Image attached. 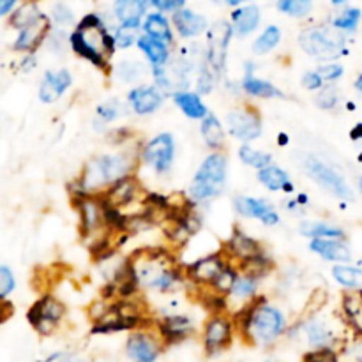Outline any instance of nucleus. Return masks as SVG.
<instances>
[{"label":"nucleus","mask_w":362,"mask_h":362,"mask_svg":"<svg viewBox=\"0 0 362 362\" xmlns=\"http://www.w3.org/2000/svg\"><path fill=\"white\" fill-rule=\"evenodd\" d=\"M228 265L225 264V260L221 258V255H211V257H205L202 260L194 262L193 265L187 267V274L198 285H212L216 279L219 278L225 269Z\"/></svg>","instance_id":"13"},{"label":"nucleus","mask_w":362,"mask_h":362,"mask_svg":"<svg viewBox=\"0 0 362 362\" xmlns=\"http://www.w3.org/2000/svg\"><path fill=\"white\" fill-rule=\"evenodd\" d=\"M345 0H332V4H336V6H339V4H343Z\"/></svg>","instance_id":"60"},{"label":"nucleus","mask_w":362,"mask_h":362,"mask_svg":"<svg viewBox=\"0 0 362 362\" xmlns=\"http://www.w3.org/2000/svg\"><path fill=\"white\" fill-rule=\"evenodd\" d=\"M235 209L239 214L246 216V218L260 219V221H264V225L267 226H274L279 223L278 212L274 211L272 204H269L267 200L250 197H237Z\"/></svg>","instance_id":"11"},{"label":"nucleus","mask_w":362,"mask_h":362,"mask_svg":"<svg viewBox=\"0 0 362 362\" xmlns=\"http://www.w3.org/2000/svg\"><path fill=\"white\" fill-rule=\"evenodd\" d=\"M237 327L243 331L244 336L251 338L257 343H272L285 331V317L279 310L271 306H253L244 308L237 315Z\"/></svg>","instance_id":"2"},{"label":"nucleus","mask_w":362,"mask_h":362,"mask_svg":"<svg viewBox=\"0 0 362 362\" xmlns=\"http://www.w3.org/2000/svg\"><path fill=\"white\" fill-rule=\"evenodd\" d=\"M193 324L186 317H170L161 324V332L168 341H180L189 334Z\"/></svg>","instance_id":"32"},{"label":"nucleus","mask_w":362,"mask_h":362,"mask_svg":"<svg viewBox=\"0 0 362 362\" xmlns=\"http://www.w3.org/2000/svg\"><path fill=\"white\" fill-rule=\"evenodd\" d=\"M299 45L308 55L320 60H332L341 55L345 39L341 34L331 30V28L317 27L306 28L299 35Z\"/></svg>","instance_id":"5"},{"label":"nucleus","mask_w":362,"mask_h":362,"mask_svg":"<svg viewBox=\"0 0 362 362\" xmlns=\"http://www.w3.org/2000/svg\"><path fill=\"white\" fill-rule=\"evenodd\" d=\"M138 285L147 288H170L179 281V271L173 257L165 250H140L129 258Z\"/></svg>","instance_id":"1"},{"label":"nucleus","mask_w":362,"mask_h":362,"mask_svg":"<svg viewBox=\"0 0 362 362\" xmlns=\"http://www.w3.org/2000/svg\"><path fill=\"white\" fill-rule=\"evenodd\" d=\"M202 136H204L205 144L211 148H221L225 145V129H223L221 122L216 115L209 113L204 120H202Z\"/></svg>","instance_id":"28"},{"label":"nucleus","mask_w":362,"mask_h":362,"mask_svg":"<svg viewBox=\"0 0 362 362\" xmlns=\"http://www.w3.org/2000/svg\"><path fill=\"white\" fill-rule=\"evenodd\" d=\"M237 274H235V271H233V269H230V267H226L225 271L221 272V274H219V278L216 279L214 283H212V288L216 290V292H219V293H223V296H226V293H232L233 292V286H235V283H237Z\"/></svg>","instance_id":"40"},{"label":"nucleus","mask_w":362,"mask_h":362,"mask_svg":"<svg viewBox=\"0 0 362 362\" xmlns=\"http://www.w3.org/2000/svg\"><path fill=\"white\" fill-rule=\"evenodd\" d=\"M30 67H34V57H27L23 62V71H30Z\"/></svg>","instance_id":"56"},{"label":"nucleus","mask_w":362,"mask_h":362,"mask_svg":"<svg viewBox=\"0 0 362 362\" xmlns=\"http://www.w3.org/2000/svg\"><path fill=\"white\" fill-rule=\"evenodd\" d=\"M338 90L334 87H325L322 88L320 94L317 95V105L320 106L322 110H332L336 105H338Z\"/></svg>","instance_id":"44"},{"label":"nucleus","mask_w":362,"mask_h":362,"mask_svg":"<svg viewBox=\"0 0 362 362\" xmlns=\"http://www.w3.org/2000/svg\"><path fill=\"white\" fill-rule=\"evenodd\" d=\"M66 315V308L53 296H42L34 306L28 310L27 318L32 327L42 336L52 334L62 317Z\"/></svg>","instance_id":"7"},{"label":"nucleus","mask_w":362,"mask_h":362,"mask_svg":"<svg viewBox=\"0 0 362 362\" xmlns=\"http://www.w3.org/2000/svg\"><path fill=\"white\" fill-rule=\"evenodd\" d=\"M144 30L145 35H148V37L152 39H158V41L165 42V45L172 42V28H170L168 20H166L163 14H151V16L145 20Z\"/></svg>","instance_id":"30"},{"label":"nucleus","mask_w":362,"mask_h":362,"mask_svg":"<svg viewBox=\"0 0 362 362\" xmlns=\"http://www.w3.org/2000/svg\"><path fill=\"white\" fill-rule=\"evenodd\" d=\"M228 131L240 141H251L262 134L260 117L250 110H233L226 117Z\"/></svg>","instance_id":"10"},{"label":"nucleus","mask_w":362,"mask_h":362,"mask_svg":"<svg viewBox=\"0 0 362 362\" xmlns=\"http://www.w3.org/2000/svg\"><path fill=\"white\" fill-rule=\"evenodd\" d=\"M136 42H138V48L147 55V59L154 64V67L163 66V64L168 62L170 53L165 42L148 37V35H141V37L136 39Z\"/></svg>","instance_id":"27"},{"label":"nucleus","mask_w":362,"mask_h":362,"mask_svg":"<svg viewBox=\"0 0 362 362\" xmlns=\"http://www.w3.org/2000/svg\"><path fill=\"white\" fill-rule=\"evenodd\" d=\"M144 11L145 0H117L115 2V14L120 20V23H122V27H140Z\"/></svg>","instance_id":"23"},{"label":"nucleus","mask_w":362,"mask_h":362,"mask_svg":"<svg viewBox=\"0 0 362 362\" xmlns=\"http://www.w3.org/2000/svg\"><path fill=\"white\" fill-rule=\"evenodd\" d=\"M308 338H310V343L315 346H324L327 345L329 341V332L325 331L324 325L320 322H310V325L306 327Z\"/></svg>","instance_id":"43"},{"label":"nucleus","mask_w":362,"mask_h":362,"mask_svg":"<svg viewBox=\"0 0 362 362\" xmlns=\"http://www.w3.org/2000/svg\"><path fill=\"white\" fill-rule=\"evenodd\" d=\"M175 105L179 106L184 112V115H187L189 119H202L209 115L207 106L204 105V101L200 99V95L193 94V92H177L175 94Z\"/></svg>","instance_id":"25"},{"label":"nucleus","mask_w":362,"mask_h":362,"mask_svg":"<svg viewBox=\"0 0 362 362\" xmlns=\"http://www.w3.org/2000/svg\"><path fill=\"white\" fill-rule=\"evenodd\" d=\"M304 362H338V357L331 349H320L304 356Z\"/></svg>","instance_id":"47"},{"label":"nucleus","mask_w":362,"mask_h":362,"mask_svg":"<svg viewBox=\"0 0 362 362\" xmlns=\"http://www.w3.org/2000/svg\"><path fill=\"white\" fill-rule=\"evenodd\" d=\"M350 134H352L354 140H361V138H362V124H357L356 129H354Z\"/></svg>","instance_id":"55"},{"label":"nucleus","mask_w":362,"mask_h":362,"mask_svg":"<svg viewBox=\"0 0 362 362\" xmlns=\"http://www.w3.org/2000/svg\"><path fill=\"white\" fill-rule=\"evenodd\" d=\"M311 251L318 255V257L325 258L331 262H349L352 258L350 247L346 246L343 240H332V239H315L310 244Z\"/></svg>","instance_id":"21"},{"label":"nucleus","mask_w":362,"mask_h":362,"mask_svg":"<svg viewBox=\"0 0 362 362\" xmlns=\"http://www.w3.org/2000/svg\"><path fill=\"white\" fill-rule=\"evenodd\" d=\"M53 18H55L57 23L60 25H69L73 21V13H71L69 7H66L64 4L53 7Z\"/></svg>","instance_id":"50"},{"label":"nucleus","mask_w":362,"mask_h":362,"mask_svg":"<svg viewBox=\"0 0 362 362\" xmlns=\"http://www.w3.org/2000/svg\"><path fill=\"white\" fill-rule=\"evenodd\" d=\"M230 37H232V27L226 21H218L209 30L207 57H205L204 64L218 74H221L225 69Z\"/></svg>","instance_id":"8"},{"label":"nucleus","mask_w":362,"mask_h":362,"mask_svg":"<svg viewBox=\"0 0 362 362\" xmlns=\"http://www.w3.org/2000/svg\"><path fill=\"white\" fill-rule=\"evenodd\" d=\"M243 87L244 90H246L250 95H253V98L267 99V98H279V95H281V92H279L274 85L253 76V71H251L250 64H247V73L243 81Z\"/></svg>","instance_id":"26"},{"label":"nucleus","mask_w":362,"mask_h":362,"mask_svg":"<svg viewBox=\"0 0 362 362\" xmlns=\"http://www.w3.org/2000/svg\"><path fill=\"white\" fill-rule=\"evenodd\" d=\"M361 20V11L359 9H346L345 13L339 14L334 20V27L338 30H356L357 25Z\"/></svg>","instance_id":"42"},{"label":"nucleus","mask_w":362,"mask_h":362,"mask_svg":"<svg viewBox=\"0 0 362 362\" xmlns=\"http://www.w3.org/2000/svg\"><path fill=\"white\" fill-rule=\"evenodd\" d=\"M258 286V278H253V276H243V278L237 279L235 286H233L232 296L237 297V299H247V297L255 296Z\"/></svg>","instance_id":"39"},{"label":"nucleus","mask_w":362,"mask_h":362,"mask_svg":"<svg viewBox=\"0 0 362 362\" xmlns=\"http://www.w3.org/2000/svg\"><path fill=\"white\" fill-rule=\"evenodd\" d=\"M42 16V13H39V9L35 6H23L21 9H18L13 16V25L16 28H23L27 25L34 23L35 20Z\"/></svg>","instance_id":"38"},{"label":"nucleus","mask_w":362,"mask_h":362,"mask_svg":"<svg viewBox=\"0 0 362 362\" xmlns=\"http://www.w3.org/2000/svg\"><path fill=\"white\" fill-rule=\"evenodd\" d=\"M4 317H2V322L7 320V317H9V310H11V304L9 303H4Z\"/></svg>","instance_id":"57"},{"label":"nucleus","mask_w":362,"mask_h":362,"mask_svg":"<svg viewBox=\"0 0 362 362\" xmlns=\"http://www.w3.org/2000/svg\"><path fill=\"white\" fill-rule=\"evenodd\" d=\"M278 9L283 13L290 14V16H306L311 9V2L306 0H279Z\"/></svg>","instance_id":"41"},{"label":"nucleus","mask_w":362,"mask_h":362,"mask_svg":"<svg viewBox=\"0 0 362 362\" xmlns=\"http://www.w3.org/2000/svg\"><path fill=\"white\" fill-rule=\"evenodd\" d=\"M145 2L152 4L154 7L161 11H173V9H179V7L184 6L186 0H145Z\"/></svg>","instance_id":"52"},{"label":"nucleus","mask_w":362,"mask_h":362,"mask_svg":"<svg viewBox=\"0 0 362 362\" xmlns=\"http://www.w3.org/2000/svg\"><path fill=\"white\" fill-rule=\"evenodd\" d=\"M173 152H175V145H173L172 134H159V136L152 138L147 145H145L144 161L154 166L156 172L165 173L168 172L170 166L173 163Z\"/></svg>","instance_id":"9"},{"label":"nucleus","mask_w":362,"mask_h":362,"mask_svg":"<svg viewBox=\"0 0 362 362\" xmlns=\"http://www.w3.org/2000/svg\"><path fill=\"white\" fill-rule=\"evenodd\" d=\"M239 158L243 159L246 165L253 166V168H258V170H264V168H267V166L272 165L271 154L258 152V151H255V148L247 147V145H244V147L239 148Z\"/></svg>","instance_id":"36"},{"label":"nucleus","mask_w":362,"mask_h":362,"mask_svg":"<svg viewBox=\"0 0 362 362\" xmlns=\"http://www.w3.org/2000/svg\"><path fill=\"white\" fill-rule=\"evenodd\" d=\"M332 276L339 285L346 286V288L362 290V269L349 267V265H336L332 269Z\"/></svg>","instance_id":"34"},{"label":"nucleus","mask_w":362,"mask_h":362,"mask_svg":"<svg viewBox=\"0 0 362 362\" xmlns=\"http://www.w3.org/2000/svg\"><path fill=\"white\" fill-rule=\"evenodd\" d=\"M304 170L322 189L331 193L332 197L343 198V200H352V189L349 187L346 180L343 179V175H339L334 168L325 165L322 159L315 158V156H308L304 159Z\"/></svg>","instance_id":"6"},{"label":"nucleus","mask_w":362,"mask_h":362,"mask_svg":"<svg viewBox=\"0 0 362 362\" xmlns=\"http://www.w3.org/2000/svg\"><path fill=\"white\" fill-rule=\"evenodd\" d=\"M71 81H73V78L66 69L48 71L41 80L39 99L42 103H55L71 87Z\"/></svg>","instance_id":"14"},{"label":"nucleus","mask_w":362,"mask_h":362,"mask_svg":"<svg viewBox=\"0 0 362 362\" xmlns=\"http://www.w3.org/2000/svg\"><path fill=\"white\" fill-rule=\"evenodd\" d=\"M45 362H88L83 357L73 356V354H55V356L48 357Z\"/></svg>","instance_id":"53"},{"label":"nucleus","mask_w":362,"mask_h":362,"mask_svg":"<svg viewBox=\"0 0 362 362\" xmlns=\"http://www.w3.org/2000/svg\"><path fill=\"white\" fill-rule=\"evenodd\" d=\"M317 73L320 74L324 81H334L343 76V67L338 64H325V66L318 67Z\"/></svg>","instance_id":"48"},{"label":"nucleus","mask_w":362,"mask_h":362,"mask_svg":"<svg viewBox=\"0 0 362 362\" xmlns=\"http://www.w3.org/2000/svg\"><path fill=\"white\" fill-rule=\"evenodd\" d=\"M14 4H16V0H0V14L6 16V14L13 9Z\"/></svg>","instance_id":"54"},{"label":"nucleus","mask_w":362,"mask_h":362,"mask_svg":"<svg viewBox=\"0 0 362 362\" xmlns=\"http://www.w3.org/2000/svg\"><path fill=\"white\" fill-rule=\"evenodd\" d=\"M258 179H260V182L271 191H281V189L290 191V189H292V184H290L288 173H286L285 170L278 168V166H274V165L267 166V168H264V170H260V173H258Z\"/></svg>","instance_id":"29"},{"label":"nucleus","mask_w":362,"mask_h":362,"mask_svg":"<svg viewBox=\"0 0 362 362\" xmlns=\"http://www.w3.org/2000/svg\"><path fill=\"white\" fill-rule=\"evenodd\" d=\"M226 250L230 251V255L235 258H239L244 265L250 264V262L258 260L260 257H264V251H262L258 240H255L253 237L246 235L243 232H235L232 235V239L226 244Z\"/></svg>","instance_id":"15"},{"label":"nucleus","mask_w":362,"mask_h":362,"mask_svg":"<svg viewBox=\"0 0 362 362\" xmlns=\"http://www.w3.org/2000/svg\"><path fill=\"white\" fill-rule=\"evenodd\" d=\"M279 41H281V32H279V28L274 27V25H272V27H267L264 30V34L255 41L253 45L255 53H258V55H265V53L272 52V49L278 46Z\"/></svg>","instance_id":"35"},{"label":"nucleus","mask_w":362,"mask_h":362,"mask_svg":"<svg viewBox=\"0 0 362 362\" xmlns=\"http://www.w3.org/2000/svg\"><path fill=\"white\" fill-rule=\"evenodd\" d=\"M173 25L182 37H194L207 28V20L189 9H179L173 14Z\"/></svg>","instance_id":"22"},{"label":"nucleus","mask_w":362,"mask_h":362,"mask_svg":"<svg viewBox=\"0 0 362 362\" xmlns=\"http://www.w3.org/2000/svg\"><path fill=\"white\" fill-rule=\"evenodd\" d=\"M117 76L122 81H136L138 78L144 74V66L134 60H122V62L117 66Z\"/></svg>","instance_id":"37"},{"label":"nucleus","mask_w":362,"mask_h":362,"mask_svg":"<svg viewBox=\"0 0 362 362\" xmlns=\"http://www.w3.org/2000/svg\"><path fill=\"white\" fill-rule=\"evenodd\" d=\"M120 112H122V106H120L117 101H110L99 106L98 117L103 120V122H112V120H115L117 117L120 115Z\"/></svg>","instance_id":"46"},{"label":"nucleus","mask_w":362,"mask_h":362,"mask_svg":"<svg viewBox=\"0 0 362 362\" xmlns=\"http://www.w3.org/2000/svg\"><path fill=\"white\" fill-rule=\"evenodd\" d=\"M46 32H48V20H46V16L42 14V16L39 18V20H35L34 23L21 28L20 35H18L16 42H14V48H16L18 52H32V49H35L41 45Z\"/></svg>","instance_id":"19"},{"label":"nucleus","mask_w":362,"mask_h":362,"mask_svg":"<svg viewBox=\"0 0 362 362\" xmlns=\"http://www.w3.org/2000/svg\"><path fill=\"white\" fill-rule=\"evenodd\" d=\"M205 349L209 354H216L225 349L232 339V322L221 315H214L205 325Z\"/></svg>","instance_id":"12"},{"label":"nucleus","mask_w":362,"mask_h":362,"mask_svg":"<svg viewBox=\"0 0 362 362\" xmlns=\"http://www.w3.org/2000/svg\"><path fill=\"white\" fill-rule=\"evenodd\" d=\"M226 180V158L221 152L211 154L204 163L200 170L194 175L191 184V198L194 202H205L218 197L225 189Z\"/></svg>","instance_id":"4"},{"label":"nucleus","mask_w":362,"mask_h":362,"mask_svg":"<svg viewBox=\"0 0 362 362\" xmlns=\"http://www.w3.org/2000/svg\"><path fill=\"white\" fill-rule=\"evenodd\" d=\"M138 115H148L163 105V94L158 87H136L127 95Z\"/></svg>","instance_id":"16"},{"label":"nucleus","mask_w":362,"mask_h":362,"mask_svg":"<svg viewBox=\"0 0 362 362\" xmlns=\"http://www.w3.org/2000/svg\"><path fill=\"white\" fill-rule=\"evenodd\" d=\"M343 311H345L350 325L362 334V290L343 296Z\"/></svg>","instance_id":"31"},{"label":"nucleus","mask_w":362,"mask_h":362,"mask_svg":"<svg viewBox=\"0 0 362 362\" xmlns=\"http://www.w3.org/2000/svg\"><path fill=\"white\" fill-rule=\"evenodd\" d=\"M127 356L134 362H154L159 356V346L154 338L138 332L127 339Z\"/></svg>","instance_id":"17"},{"label":"nucleus","mask_w":362,"mask_h":362,"mask_svg":"<svg viewBox=\"0 0 362 362\" xmlns=\"http://www.w3.org/2000/svg\"><path fill=\"white\" fill-rule=\"evenodd\" d=\"M356 87H357V88H359V90L362 92V73H361V76H359V78H357V81H356Z\"/></svg>","instance_id":"59"},{"label":"nucleus","mask_w":362,"mask_h":362,"mask_svg":"<svg viewBox=\"0 0 362 362\" xmlns=\"http://www.w3.org/2000/svg\"><path fill=\"white\" fill-rule=\"evenodd\" d=\"M306 2H310V0H306Z\"/></svg>","instance_id":"63"},{"label":"nucleus","mask_w":362,"mask_h":362,"mask_svg":"<svg viewBox=\"0 0 362 362\" xmlns=\"http://www.w3.org/2000/svg\"><path fill=\"white\" fill-rule=\"evenodd\" d=\"M300 233L311 239H343L345 232L341 228L334 225H329V223H303L300 225Z\"/></svg>","instance_id":"33"},{"label":"nucleus","mask_w":362,"mask_h":362,"mask_svg":"<svg viewBox=\"0 0 362 362\" xmlns=\"http://www.w3.org/2000/svg\"><path fill=\"white\" fill-rule=\"evenodd\" d=\"M324 85V80L318 73H306L303 78V87L308 88V90H317V88H322Z\"/></svg>","instance_id":"51"},{"label":"nucleus","mask_w":362,"mask_h":362,"mask_svg":"<svg viewBox=\"0 0 362 362\" xmlns=\"http://www.w3.org/2000/svg\"><path fill=\"white\" fill-rule=\"evenodd\" d=\"M134 161L131 154H113L94 158L83 170L81 175V189H98L103 186H113L117 180L126 179L133 172Z\"/></svg>","instance_id":"3"},{"label":"nucleus","mask_w":362,"mask_h":362,"mask_svg":"<svg viewBox=\"0 0 362 362\" xmlns=\"http://www.w3.org/2000/svg\"><path fill=\"white\" fill-rule=\"evenodd\" d=\"M138 191H140V186H138L136 180L133 177H126V179L117 180L113 186H110V189L106 191V194L103 198L112 207L120 209L124 205L133 204L138 197Z\"/></svg>","instance_id":"18"},{"label":"nucleus","mask_w":362,"mask_h":362,"mask_svg":"<svg viewBox=\"0 0 362 362\" xmlns=\"http://www.w3.org/2000/svg\"><path fill=\"white\" fill-rule=\"evenodd\" d=\"M232 20L237 34L247 35L258 27V23H260V9H258L257 6L240 7V9L233 11Z\"/></svg>","instance_id":"24"},{"label":"nucleus","mask_w":362,"mask_h":362,"mask_svg":"<svg viewBox=\"0 0 362 362\" xmlns=\"http://www.w3.org/2000/svg\"><path fill=\"white\" fill-rule=\"evenodd\" d=\"M267 362H274V361H267Z\"/></svg>","instance_id":"62"},{"label":"nucleus","mask_w":362,"mask_h":362,"mask_svg":"<svg viewBox=\"0 0 362 362\" xmlns=\"http://www.w3.org/2000/svg\"><path fill=\"white\" fill-rule=\"evenodd\" d=\"M16 286V281H14V274L11 272V269L7 265H2L0 267V297L6 299L11 292Z\"/></svg>","instance_id":"45"},{"label":"nucleus","mask_w":362,"mask_h":362,"mask_svg":"<svg viewBox=\"0 0 362 362\" xmlns=\"http://www.w3.org/2000/svg\"><path fill=\"white\" fill-rule=\"evenodd\" d=\"M361 191H362V177H361Z\"/></svg>","instance_id":"61"},{"label":"nucleus","mask_w":362,"mask_h":362,"mask_svg":"<svg viewBox=\"0 0 362 362\" xmlns=\"http://www.w3.org/2000/svg\"><path fill=\"white\" fill-rule=\"evenodd\" d=\"M134 28H127V27H122L117 30L115 34V42L117 46H120V48H127V46H131L134 42Z\"/></svg>","instance_id":"49"},{"label":"nucleus","mask_w":362,"mask_h":362,"mask_svg":"<svg viewBox=\"0 0 362 362\" xmlns=\"http://www.w3.org/2000/svg\"><path fill=\"white\" fill-rule=\"evenodd\" d=\"M69 42H71V48H73L78 55L83 57V59H87V60H90L95 67H99V69H103V71L110 69L108 62H106L105 53H103L101 49L95 48V46L88 41L87 35H85L83 32L76 30L74 34H71Z\"/></svg>","instance_id":"20"},{"label":"nucleus","mask_w":362,"mask_h":362,"mask_svg":"<svg viewBox=\"0 0 362 362\" xmlns=\"http://www.w3.org/2000/svg\"><path fill=\"white\" fill-rule=\"evenodd\" d=\"M243 2H246V0H226V4H230V6H239Z\"/></svg>","instance_id":"58"}]
</instances>
